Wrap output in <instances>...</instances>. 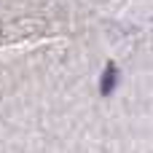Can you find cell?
I'll use <instances>...</instances> for the list:
<instances>
[{"label": "cell", "mask_w": 153, "mask_h": 153, "mask_svg": "<svg viewBox=\"0 0 153 153\" xmlns=\"http://www.w3.org/2000/svg\"><path fill=\"white\" fill-rule=\"evenodd\" d=\"M116 86H118V67L110 62V65L105 67L102 78H100V94H102V97H110V94L116 91Z\"/></svg>", "instance_id": "obj_1"}]
</instances>
